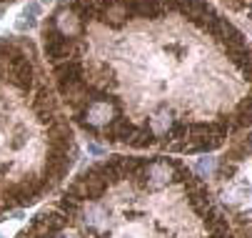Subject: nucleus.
<instances>
[{
  "label": "nucleus",
  "mask_w": 252,
  "mask_h": 238,
  "mask_svg": "<svg viewBox=\"0 0 252 238\" xmlns=\"http://www.w3.org/2000/svg\"><path fill=\"white\" fill-rule=\"evenodd\" d=\"M40 38L93 141L205 153L252 123V45L210 0H55Z\"/></svg>",
  "instance_id": "nucleus-1"
},
{
  "label": "nucleus",
  "mask_w": 252,
  "mask_h": 238,
  "mask_svg": "<svg viewBox=\"0 0 252 238\" xmlns=\"http://www.w3.org/2000/svg\"><path fill=\"white\" fill-rule=\"evenodd\" d=\"M65 108L30 38H0V216L32 206L75 163Z\"/></svg>",
  "instance_id": "nucleus-2"
},
{
  "label": "nucleus",
  "mask_w": 252,
  "mask_h": 238,
  "mask_svg": "<svg viewBox=\"0 0 252 238\" xmlns=\"http://www.w3.org/2000/svg\"><path fill=\"white\" fill-rule=\"evenodd\" d=\"M220 5H225L232 15L252 20V0H218Z\"/></svg>",
  "instance_id": "nucleus-3"
},
{
  "label": "nucleus",
  "mask_w": 252,
  "mask_h": 238,
  "mask_svg": "<svg viewBox=\"0 0 252 238\" xmlns=\"http://www.w3.org/2000/svg\"><path fill=\"white\" fill-rule=\"evenodd\" d=\"M192 171L200 176V178H210L215 171H218V158L215 156H202L192 163Z\"/></svg>",
  "instance_id": "nucleus-4"
},
{
  "label": "nucleus",
  "mask_w": 252,
  "mask_h": 238,
  "mask_svg": "<svg viewBox=\"0 0 252 238\" xmlns=\"http://www.w3.org/2000/svg\"><path fill=\"white\" fill-rule=\"evenodd\" d=\"M10 3H15V0H0V8H5V5H10Z\"/></svg>",
  "instance_id": "nucleus-5"
},
{
  "label": "nucleus",
  "mask_w": 252,
  "mask_h": 238,
  "mask_svg": "<svg viewBox=\"0 0 252 238\" xmlns=\"http://www.w3.org/2000/svg\"><path fill=\"white\" fill-rule=\"evenodd\" d=\"M0 238H3V236H0Z\"/></svg>",
  "instance_id": "nucleus-6"
}]
</instances>
